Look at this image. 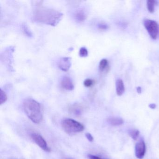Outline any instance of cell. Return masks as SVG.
Segmentation results:
<instances>
[{"mask_svg": "<svg viewBox=\"0 0 159 159\" xmlns=\"http://www.w3.org/2000/svg\"><path fill=\"white\" fill-rule=\"evenodd\" d=\"M42 2H34L32 20L34 22L55 26L62 20L63 14L54 9L44 7Z\"/></svg>", "mask_w": 159, "mask_h": 159, "instance_id": "6da1fadb", "label": "cell"}, {"mask_svg": "<svg viewBox=\"0 0 159 159\" xmlns=\"http://www.w3.org/2000/svg\"><path fill=\"white\" fill-rule=\"evenodd\" d=\"M24 111L29 118L34 123L39 124L43 119V112L40 103L32 98H27L24 102Z\"/></svg>", "mask_w": 159, "mask_h": 159, "instance_id": "7a4b0ae2", "label": "cell"}, {"mask_svg": "<svg viewBox=\"0 0 159 159\" xmlns=\"http://www.w3.org/2000/svg\"><path fill=\"white\" fill-rule=\"evenodd\" d=\"M61 125L66 133L71 134L82 132L84 129V126L81 123L69 118L64 119Z\"/></svg>", "mask_w": 159, "mask_h": 159, "instance_id": "3957f363", "label": "cell"}, {"mask_svg": "<svg viewBox=\"0 0 159 159\" xmlns=\"http://www.w3.org/2000/svg\"><path fill=\"white\" fill-rule=\"evenodd\" d=\"M144 25L153 39H156L159 33V25L157 22L150 19H146L144 21Z\"/></svg>", "mask_w": 159, "mask_h": 159, "instance_id": "277c9868", "label": "cell"}, {"mask_svg": "<svg viewBox=\"0 0 159 159\" xmlns=\"http://www.w3.org/2000/svg\"><path fill=\"white\" fill-rule=\"evenodd\" d=\"M30 137L33 141L43 151L47 152H51V148L48 146L46 140L39 134L36 133H32L30 134Z\"/></svg>", "mask_w": 159, "mask_h": 159, "instance_id": "5b68a950", "label": "cell"}, {"mask_svg": "<svg viewBox=\"0 0 159 159\" xmlns=\"http://www.w3.org/2000/svg\"><path fill=\"white\" fill-rule=\"evenodd\" d=\"M14 51V48L12 46L8 47L5 50L4 52L2 54L1 59L3 60V62L7 64V66L10 68H13L12 64L13 61V54Z\"/></svg>", "mask_w": 159, "mask_h": 159, "instance_id": "8992f818", "label": "cell"}, {"mask_svg": "<svg viewBox=\"0 0 159 159\" xmlns=\"http://www.w3.org/2000/svg\"><path fill=\"white\" fill-rule=\"evenodd\" d=\"M146 144L144 141H139L135 145V154L136 157L139 159H143L146 153Z\"/></svg>", "mask_w": 159, "mask_h": 159, "instance_id": "52a82bcc", "label": "cell"}, {"mask_svg": "<svg viewBox=\"0 0 159 159\" xmlns=\"http://www.w3.org/2000/svg\"><path fill=\"white\" fill-rule=\"evenodd\" d=\"M71 66V58L70 57H62L58 62V68L63 71H67L70 68Z\"/></svg>", "mask_w": 159, "mask_h": 159, "instance_id": "ba28073f", "label": "cell"}, {"mask_svg": "<svg viewBox=\"0 0 159 159\" xmlns=\"http://www.w3.org/2000/svg\"><path fill=\"white\" fill-rule=\"evenodd\" d=\"M61 87L67 91H72L74 89V85L70 78L68 77H64L61 80Z\"/></svg>", "mask_w": 159, "mask_h": 159, "instance_id": "9c48e42d", "label": "cell"}, {"mask_svg": "<svg viewBox=\"0 0 159 159\" xmlns=\"http://www.w3.org/2000/svg\"><path fill=\"white\" fill-rule=\"evenodd\" d=\"M87 14L84 9H80L77 10L74 15V19L76 21L82 23L85 21L87 18Z\"/></svg>", "mask_w": 159, "mask_h": 159, "instance_id": "30bf717a", "label": "cell"}, {"mask_svg": "<svg viewBox=\"0 0 159 159\" xmlns=\"http://www.w3.org/2000/svg\"><path fill=\"white\" fill-rule=\"evenodd\" d=\"M83 108L81 105L79 104H75L70 106L69 108V111L75 115H81L82 113Z\"/></svg>", "mask_w": 159, "mask_h": 159, "instance_id": "8fae6325", "label": "cell"}, {"mask_svg": "<svg viewBox=\"0 0 159 159\" xmlns=\"http://www.w3.org/2000/svg\"><path fill=\"white\" fill-rule=\"evenodd\" d=\"M116 93L118 96L122 95L124 93L125 86L122 80L119 79L116 81Z\"/></svg>", "mask_w": 159, "mask_h": 159, "instance_id": "7c38bea8", "label": "cell"}, {"mask_svg": "<svg viewBox=\"0 0 159 159\" xmlns=\"http://www.w3.org/2000/svg\"><path fill=\"white\" fill-rule=\"evenodd\" d=\"M107 121L109 124L114 126L121 125L124 123L123 120L119 117H111L107 119Z\"/></svg>", "mask_w": 159, "mask_h": 159, "instance_id": "4fadbf2b", "label": "cell"}, {"mask_svg": "<svg viewBox=\"0 0 159 159\" xmlns=\"http://www.w3.org/2000/svg\"><path fill=\"white\" fill-rule=\"evenodd\" d=\"M21 28H22V31L26 36L29 37V38L33 37V34H32V32L30 30L29 28L27 25L24 23L22 25Z\"/></svg>", "mask_w": 159, "mask_h": 159, "instance_id": "5bb4252c", "label": "cell"}, {"mask_svg": "<svg viewBox=\"0 0 159 159\" xmlns=\"http://www.w3.org/2000/svg\"><path fill=\"white\" fill-rule=\"evenodd\" d=\"M156 2L153 0H149L147 1V8L148 11L151 13H152L154 11V6L156 4Z\"/></svg>", "mask_w": 159, "mask_h": 159, "instance_id": "9a60e30c", "label": "cell"}, {"mask_svg": "<svg viewBox=\"0 0 159 159\" xmlns=\"http://www.w3.org/2000/svg\"><path fill=\"white\" fill-rule=\"evenodd\" d=\"M107 60L106 59H103L100 61L99 64V69L101 71H103L106 69L108 67Z\"/></svg>", "mask_w": 159, "mask_h": 159, "instance_id": "2e32d148", "label": "cell"}, {"mask_svg": "<svg viewBox=\"0 0 159 159\" xmlns=\"http://www.w3.org/2000/svg\"><path fill=\"white\" fill-rule=\"evenodd\" d=\"M128 134L133 139L136 140L139 136V132L138 130H131L129 131Z\"/></svg>", "mask_w": 159, "mask_h": 159, "instance_id": "e0dca14e", "label": "cell"}, {"mask_svg": "<svg viewBox=\"0 0 159 159\" xmlns=\"http://www.w3.org/2000/svg\"><path fill=\"white\" fill-rule=\"evenodd\" d=\"M7 94L6 93L1 89V93H0V104L2 105L3 103H5L7 101Z\"/></svg>", "mask_w": 159, "mask_h": 159, "instance_id": "ac0fdd59", "label": "cell"}, {"mask_svg": "<svg viewBox=\"0 0 159 159\" xmlns=\"http://www.w3.org/2000/svg\"><path fill=\"white\" fill-rule=\"evenodd\" d=\"M79 55L80 57H85L88 55V50L85 47H83L80 49Z\"/></svg>", "mask_w": 159, "mask_h": 159, "instance_id": "d6986e66", "label": "cell"}, {"mask_svg": "<svg viewBox=\"0 0 159 159\" xmlns=\"http://www.w3.org/2000/svg\"><path fill=\"white\" fill-rule=\"evenodd\" d=\"M94 81L91 79H88L85 80L84 82V85L86 87H90L93 84Z\"/></svg>", "mask_w": 159, "mask_h": 159, "instance_id": "ffe728a7", "label": "cell"}, {"mask_svg": "<svg viewBox=\"0 0 159 159\" xmlns=\"http://www.w3.org/2000/svg\"><path fill=\"white\" fill-rule=\"evenodd\" d=\"M98 27L99 30H105L108 29V26L104 24H99L98 25Z\"/></svg>", "mask_w": 159, "mask_h": 159, "instance_id": "44dd1931", "label": "cell"}, {"mask_svg": "<svg viewBox=\"0 0 159 159\" xmlns=\"http://www.w3.org/2000/svg\"><path fill=\"white\" fill-rule=\"evenodd\" d=\"M85 136H86V138L88 139V141H90V142H93V137L90 133H87L85 134Z\"/></svg>", "mask_w": 159, "mask_h": 159, "instance_id": "7402d4cb", "label": "cell"}, {"mask_svg": "<svg viewBox=\"0 0 159 159\" xmlns=\"http://www.w3.org/2000/svg\"><path fill=\"white\" fill-rule=\"evenodd\" d=\"M88 157L89 159H104L99 156L91 154H88Z\"/></svg>", "mask_w": 159, "mask_h": 159, "instance_id": "603a6c76", "label": "cell"}, {"mask_svg": "<svg viewBox=\"0 0 159 159\" xmlns=\"http://www.w3.org/2000/svg\"><path fill=\"white\" fill-rule=\"evenodd\" d=\"M149 107L152 109H154L156 107V105L155 104H151L149 105Z\"/></svg>", "mask_w": 159, "mask_h": 159, "instance_id": "cb8c5ba5", "label": "cell"}, {"mask_svg": "<svg viewBox=\"0 0 159 159\" xmlns=\"http://www.w3.org/2000/svg\"><path fill=\"white\" fill-rule=\"evenodd\" d=\"M137 91L138 93H141V88L140 87H138L137 88Z\"/></svg>", "mask_w": 159, "mask_h": 159, "instance_id": "d4e9b609", "label": "cell"}, {"mask_svg": "<svg viewBox=\"0 0 159 159\" xmlns=\"http://www.w3.org/2000/svg\"><path fill=\"white\" fill-rule=\"evenodd\" d=\"M64 159H74L72 158H70V157H67V158H65Z\"/></svg>", "mask_w": 159, "mask_h": 159, "instance_id": "484cf974", "label": "cell"}]
</instances>
